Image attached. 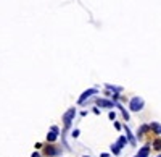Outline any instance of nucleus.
<instances>
[{"label":"nucleus","instance_id":"4","mask_svg":"<svg viewBox=\"0 0 161 157\" xmlns=\"http://www.w3.org/2000/svg\"><path fill=\"white\" fill-rule=\"evenodd\" d=\"M98 105L100 107H113V102L105 101V99H100V101H98Z\"/></svg>","mask_w":161,"mask_h":157},{"label":"nucleus","instance_id":"6","mask_svg":"<svg viewBox=\"0 0 161 157\" xmlns=\"http://www.w3.org/2000/svg\"><path fill=\"white\" fill-rule=\"evenodd\" d=\"M47 156H55L56 152H58V149H55V147H47Z\"/></svg>","mask_w":161,"mask_h":157},{"label":"nucleus","instance_id":"2","mask_svg":"<svg viewBox=\"0 0 161 157\" xmlns=\"http://www.w3.org/2000/svg\"><path fill=\"white\" fill-rule=\"evenodd\" d=\"M76 115V110L74 109H69V110L65 113V117H63V120H65V125H66V128L71 125V120H73V117Z\"/></svg>","mask_w":161,"mask_h":157},{"label":"nucleus","instance_id":"13","mask_svg":"<svg viewBox=\"0 0 161 157\" xmlns=\"http://www.w3.org/2000/svg\"><path fill=\"white\" fill-rule=\"evenodd\" d=\"M86 157H87V156H86Z\"/></svg>","mask_w":161,"mask_h":157},{"label":"nucleus","instance_id":"9","mask_svg":"<svg viewBox=\"0 0 161 157\" xmlns=\"http://www.w3.org/2000/svg\"><path fill=\"white\" fill-rule=\"evenodd\" d=\"M124 142H126V138L122 136V138H119V141H118V144H116V146H118V147H122V144H124Z\"/></svg>","mask_w":161,"mask_h":157},{"label":"nucleus","instance_id":"10","mask_svg":"<svg viewBox=\"0 0 161 157\" xmlns=\"http://www.w3.org/2000/svg\"><path fill=\"white\" fill-rule=\"evenodd\" d=\"M153 147H155V149H161V139H156L155 144H153Z\"/></svg>","mask_w":161,"mask_h":157},{"label":"nucleus","instance_id":"1","mask_svg":"<svg viewBox=\"0 0 161 157\" xmlns=\"http://www.w3.org/2000/svg\"><path fill=\"white\" fill-rule=\"evenodd\" d=\"M142 107H143V101H142L140 97H134L131 101V109L134 112H139V110H142Z\"/></svg>","mask_w":161,"mask_h":157},{"label":"nucleus","instance_id":"3","mask_svg":"<svg viewBox=\"0 0 161 157\" xmlns=\"http://www.w3.org/2000/svg\"><path fill=\"white\" fill-rule=\"evenodd\" d=\"M95 92H97L95 89H89V91H86V92H84V94H82V96L79 97V104H82V102L86 101L87 97H89V96H92V94H95Z\"/></svg>","mask_w":161,"mask_h":157},{"label":"nucleus","instance_id":"7","mask_svg":"<svg viewBox=\"0 0 161 157\" xmlns=\"http://www.w3.org/2000/svg\"><path fill=\"white\" fill-rule=\"evenodd\" d=\"M47 139H48V141H55V139H56V133L55 131H52V133H48V134H47Z\"/></svg>","mask_w":161,"mask_h":157},{"label":"nucleus","instance_id":"11","mask_svg":"<svg viewBox=\"0 0 161 157\" xmlns=\"http://www.w3.org/2000/svg\"><path fill=\"white\" fill-rule=\"evenodd\" d=\"M73 136H74V138L79 136V131H77V130H74V131H73Z\"/></svg>","mask_w":161,"mask_h":157},{"label":"nucleus","instance_id":"12","mask_svg":"<svg viewBox=\"0 0 161 157\" xmlns=\"http://www.w3.org/2000/svg\"><path fill=\"white\" fill-rule=\"evenodd\" d=\"M158 157H161V156H158Z\"/></svg>","mask_w":161,"mask_h":157},{"label":"nucleus","instance_id":"5","mask_svg":"<svg viewBox=\"0 0 161 157\" xmlns=\"http://www.w3.org/2000/svg\"><path fill=\"white\" fill-rule=\"evenodd\" d=\"M148 151H150V147H148V146L142 147V151L139 152V156H137V157H147V156H148Z\"/></svg>","mask_w":161,"mask_h":157},{"label":"nucleus","instance_id":"8","mask_svg":"<svg viewBox=\"0 0 161 157\" xmlns=\"http://www.w3.org/2000/svg\"><path fill=\"white\" fill-rule=\"evenodd\" d=\"M151 128H153V130H155L158 134L161 133V125H158V123H151Z\"/></svg>","mask_w":161,"mask_h":157}]
</instances>
